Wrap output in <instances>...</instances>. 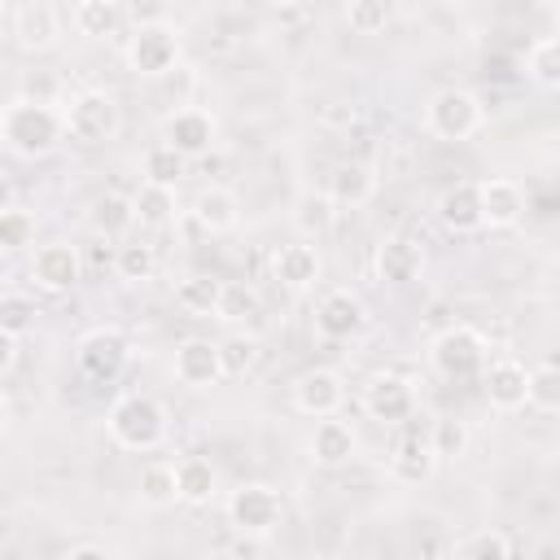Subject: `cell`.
I'll return each instance as SVG.
<instances>
[{
    "instance_id": "cell-1",
    "label": "cell",
    "mask_w": 560,
    "mask_h": 560,
    "mask_svg": "<svg viewBox=\"0 0 560 560\" xmlns=\"http://www.w3.org/2000/svg\"><path fill=\"white\" fill-rule=\"evenodd\" d=\"M66 136V114L57 105H44V101H31V96H18L13 105H4L0 114V140L22 153V158H44L61 144Z\"/></svg>"
},
{
    "instance_id": "cell-2",
    "label": "cell",
    "mask_w": 560,
    "mask_h": 560,
    "mask_svg": "<svg viewBox=\"0 0 560 560\" xmlns=\"http://www.w3.org/2000/svg\"><path fill=\"white\" fill-rule=\"evenodd\" d=\"M166 424H171L166 420V407L158 398H149V394H127L109 411V433L127 451H153V446H162Z\"/></svg>"
},
{
    "instance_id": "cell-3",
    "label": "cell",
    "mask_w": 560,
    "mask_h": 560,
    "mask_svg": "<svg viewBox=\"0 0 560 560\" xmlns=\"http://www.w3.org/2000/svg\"><path fill=\"white\" fill-rule=\"evenodd\" d=\"M429 131L438 140H468L481 131L486 122V105L477 101V92L468 88H442L433 101H429V114H424Z\"/></svg>"
},
{
    "instance_id": "cell-4",
    "label": "cell",
    "mask_w": 560,
    "mask_h": 560,
    "mask_svg": "<svg viewBox=\"0 0 560 560\" xmlns=\"http://www.w3.org/2000/svg\"><path fill=\"white\" fill-rule=\"evenodd\" d=\"M429 359H433V368H438L442 376H451V381L477 376V372L486 368V337H481L477 328H468V324H451L446 332L433 337Z\"/></svg>"
},
{
    "instance_id": "cell-5",
    "label": "cell",
    "mask_w": 560,
    "mask_h": 560,
    "mask_svg": "<svg viewBox=\"0 0 560 560\" xmlns=\"http://www.w3.org/2000/svg\"><path fill=\"white\" fill-rule=\"evenodd\" d=\"M280 516H284V503L262 481H249V486H241V490L228 494V521L245 538H267L280 525Z\"/></svg>"
},
{
    "instance_id": "cell-6",
    "label": "cell",
    "mask_w": 560,
    "mask_h": 560,
    "mask_svg": "<svg viewBox=\"0 0 560 560\" xmlns=\"http://www.w3.org/2000/svg\"><path fill=\"white\" fill-rule=\"evenodd\" d=\"M179 61V31L171 22H149L136 26L127 39V66L144 79H162L166 70H175Z\"/></svg>"
},
{
    "instance_id": "cell-7",
    "label": "cell",
    "mask_w": 560,
    "mask_h": 560,
    "mask_svg": "<svg viewBox=\"0 0 560 560\" xmlns=\"http://www.w3.org/2000/svg\"><path fill=\"white\" fill-rule=\"evenodd\" d=\"M118 127H122V109L109 92H96V88L79 92L66 109V131L83 144H105V140L118 136Z\"/></svg>"
},
{
    "instance_id": "cell-8",
    "label": "cell",
    "mask_w": 560,
    "mask_h": 560,
    "mask_svg": "<svg viewBox=\"0 0 560 560\" xmlns=\"http://www.w3.org/2000/svg\"><path fill=\"white\" fill-rule=\"evenodd\" d=\"M363 411H368L372 420H381V424H402V420H411V411H416V389H411V381L398 376V372H376V376L363 385Z\"/></svg>"
},
{
    "instance_id": "cell-9",
    "label": "cell",
    "mask_w": 560,
    "mask_h": 560,
    "mask_svg": "<svg viewBox=\"0 0 560 560\" xmlns=\"http://www.w3.org/2000/svg\"><path fill=\"white\" fill-rule=\"evenodd\" d=\"M127 359H131V346H127V337H122L118 328H96V332H88V337L79 341V368H83L92 381H114V376H122Z\"/></svg>"
},
{
    "instance_id": "cell-10",
    "label": "cell",
    "mask_w": 560,
    "mask_h": 560,
    "mask_svg": "<svg viewBox=\"0 0 560 560\" xmlns=\"http://www.w3.org/2000/svg\"><path fill=\"white\" fill-rule=\"evenodd\" d=\"M346 402V385L332 368H311L293 381V407L302 416H315V420H328L337 416V407Z\"/></svg>"
},
{
    "instance_id": "cell-11",
    "label": "cell",
    "mask_w": 560,
    "mask_h": 560,
    "mask_svg": "<svg viewBox=\"0 0 560 560\" xmlns=\"http://www.w3.org/2000/svg\"><path fill=\"white\" fill-rule=\"evenodd\" d=\"M162 144H171L179 158H201L214 144V118L206 109H197V105H184V109L166 114Z\"/></svg>"
},
{
    "instance_id": "cell-12",
    "label": "cell",
    "mask_w": 560,
    "mask_h": 560,
    "mask_svg": "<svg viewBox=\"0 0 560 560\" xmlns=\"http://www.w3.org/2000/svg\"><path fill=\"white\" fill-rule=\"evenodd\" d=\"M363 328V302L350 289H332L315 306V332L328 341H350Z\"/></svg>"
},
{
    "instance_id": "cell-13",
    "label": "cell",
    "mask_w": 560,
    "mask_h": 560,
    "mask_svg": "<svg viewBox=\"0 0 560 560\" xmlns=\"http://www.w3.org/2000/svg\"><path fill=\"white\" fill-rule=\"evenodd\" d=\"M219 376H223V368H219V341L188 337L175 350V381H184L188 389H210Z\"/></svg>"
},
{
    "instance_id": "cell-14",
    "label": "cell",
    "mask_w": 560,
    "mask_h": 560,
    "mask_svg": "<svg viewBox=\"0 0 560 560\" xmlns=\"http://www.w3.org/2000/svg\"><path fill=\"white\" fill-rule=\"evenodd\" d=\"M31 276H35L39 289H48V293H66V289L79 284V276H83V258H79L74 245H44V249L35 254V262H31Z\"/></svg>"
},
{
    "instance_id": "cell-15",
    "label": "cell",
    "mask_w": 560,
    "mask_h": 560,
    "mask_svg": "<svg viewBox=\"0 0 560 560\" xmlns=\"http://www.w3.org/2000/svg\"><path fill=\"white\" fill-rule=\"evenodd\" d=\"M433 468H438V455H433L429 438L416 433V429H407V433L394 442V451H389V472H394L402 486H420V481L433 477Z\"/></svg>"
},
{
    "instance_id": "cell-16",
    "label": "cell",
    "mask_w": 560,
    "mask_h": 560,
    "mask_svg": "<svg viewBox=\"0 0 560 560\" xmlns=\"http://www.w3.org/2000/svg\"><path fill=\"white\" fill-rule=\"evenodd\" d=\"M438 219H442L451 232H477V228H486V223H481V184L459 179V184L442 188V197H438Z\"/></svg>"
},
{
    "instance_id": "cell-17",
    "label": "cell",
    "mask_w": 560,
    "mask_h": 560,
    "mask_svg": "<svg viewBox=\"0 0 560 560\" xmlns=\"http://www.w3.org/2000/svg\"><path fill=\"white\" fill-rule=\"evenodd\" d=\"M372 192H376V171L368 162H341L328 179V201L337 210H359L372 201Z\"/></svg>"
},
{
    "instance_id": "cell-18",
    "label": "cell",
    "mask_w": 560,
    "mask_h": 560,
    "mask_svg": "<svg viewBox=\"0 0 560 560\" xmlns=\"http://www.w3.org/2000/svg\"><path fill=\"white\" fill-rule=\"evenodd\" d=\"M420 267H424V249H420L416 241H407V236H385V241L376 245V276H381L385 284H407V280L420 276Z\"/></svg>"
},
{
    "instance_id": "cell-19",
    "label": "cell",
    "mask_w": 560,
    "mask_h": 560,
    "mask_svg": "<svg viewBox=\"0 0 560 560\" xmlns=\"http://www.w3.org/2000/svg\"><path fill=\"white\" fill-rule=\"evenodd\" d=\"M271 276H276L284 289H311V284L319 280V249L306 245V241L280 245L276 258H271Z\"/></svg>"
},
{
    "instance_id": "cell-20",
    "label": "cell",
    "mask_w": 560,
    "mask_h": 560,
    "mask_svg": "<svg viewBox=\"0 0 560 560\" xmlns=\"http://www.w3.org/2000/svg\"><path fill=\"white\" fill-rule=\"evenodd\" d=\"M486 398L494 411H521L525 407V363L516 359H499L486 368Z\"/></svg>"
},
{
    "instance_id": "cell-21",
    "label": "cell",
    "mask_w": 560,
    "mask_h": 560,
    "mask_svg": "<svg viewBox=\"0 0 560 560\" xmlns=\"http://www.w3.org/2000/svg\"><path fill=\"white\" fill-rule=\"evenodd\" d=\"M13 35L22 48H48L57 35H61V18L52 4L44 0H26L18 13H13Z\"/></svg>"
},
{
    "instance_id": "cell-22",
    "label": "cell",
    "mask_w": 560,
    "mask_h": 560,
    "mask_svg": "<svg viewBox=\"0 0 560 560\" xmlns=\"http://www.w3.org/2000/svg\"><path fill=\"white\" fill-rule=\"evenodd\" d=\"M354 429L346 424V420H319L315 424V433H311V459L315 464H324V468H341V464H350V455H354Z\"/></svg>"
},
{
    "instance_id": "cell-23",
    "label": "cell",
    "mask_w": 560,
    "mask_h": 560,
    "mask_svg": "<svg viewBox=\"0 0 560 560\" xmlns=\"http://www.w3.org/2000/svg\"><path fill=\"white\" fill-rule=\"evenodd\" d=\"M525 214V192L512 179H486L481 184V223L512 228Z\"/></svg>"
},
{
    "instance_id": "cell-24",
    "label": "cell",
    "mask_w": 560,
    "mask_h": 560,
    "mask_svg": "<svg viewBox=\"0 0 560 560\" xmlns=\"http://www.w3.org/2000/svg\"><path fill=\"white\" fill-rule=\"evenodd\" d=\"M214 490H219V472H214L210 459L188 455V459L175 464V499H184V503H210Z\"/></svg>"
},
{
    "instance_id": "cell-25",
    "label": "cell",
    "mask_w": 560,
    "mask_h": 560,
    "mask_svg": "<svg viewBox=\"0 0 560 560\" xmlns=\"http://www.w3.org/2000/svg\"><path fill=\"white\" fill-rule=\"evenodd\" d=\"M192 219H197L206 232H228V228H236V197H232L228 188L210 184V188L197 192V201H192Z\"/></svg>"
},
{
    "instance_id": "cell-26",
    "label": "cell",
    "mask_w": 560,
    "mask_h": 560,
    "mask_svg": "<svg viewBox=\"0 0 560 560\" xmlns=\"http://www.w3.org/2000/svg\"><path fill=\"white\" fill-rule=\"evenodd\" d=\"M219 298H223V280H219V276H206V271L184 276V280L175 284V302H179L188 315H214V311H219Z\"/></svg>"
},
{
    "instance_id": "cell-27",
    "label": "cell",
    "mask_w": 560,
    "mask_h": 560,
    "mask_svg": "<svg viewBox=\"0 0 560 560\" xmlns=\"http://www.w3.org/2000/svg\"><path fill=\"white\" fill-rule=\"evenodd\" d=\"M74 26H79V35H92V39L114 35L122 26V4H114V0H79L74 4Z\"/></svg>"
},
{
    "instance_id": "cell-28",
    "label": "cell",
    "mask_w": 560,
    "mask_h": 560,
    "mask_svg": "<svg viewBox=\"0 0 560 560\" xmlns=\"http://www.w3.org/2000/svg\"><path fill=\"white\" fill-rule=\"evenodd\" d=\"M184 175H188V158H179L171 144H153V149L144 153V184L175 192Z\"/></svg>"
},
{
    "instance_id": "cell-29",
    "label": "cell",
    "mask_w": 560,
    "mask_h": 560,
    "mask_svg": "<svg viewBox=\"0 0 560 560\" xmlns=\"http://www.w3.org/2000/svg\"><path fill=\"white\" fill-rule=\"evenodd\" d=\"M525 402L538 407V411H556L560 407V372L551 359L525 368Z\"/></svg>"
},
{
    "instance_id": "cell-30",
    "label": "cell",
    "mask_w": 560,
    "mask_h": 560,
    "mask_svg": "<svg viewBox=\"0 0 560 560\" xmlns=\"http://www.w3.org/2000/svg\"><path fill=\"white\" fill-rule=\"evenodd\" d=\"M525 70L538 88H560V39L556 35L534 39L529 52H525Z\"/></svg>"
},
{
    "instance_id": "cell-31",
    "label": "cell",
    "mask_w": 560,
    "mask_h": 560,
    "mask_svg": "<svg viewBox=\"0 0 560 560\" xmlns=\"http://www.w3.org/2000/svg\"><path fill=\"white\" fill-rule=\"evenodd\" d=\"M214 315L228 319V324L258 319V315H262V298H258V289H249V284H241V280H223V298H219V311H214Z\"/></svg>"
},
{
    "instance_id": "cell-32",
    "label": "cell",
    "mask_w": 560,
    "mask_h": 560,
    "mask_svg": "<svg viewBox=\"0 0 560 560\" xmlns=\"http://www.w3.org/2000/svg\"><path fill=\"white\" fill-rule=\"evenodd\" d=\"M131 210H136V223H144V228H166V223L175 219V192L144 184V188L131 197Z\"/></svg>"
},
{
    "instance_id": "cell-33",
    "label": "cell",
    "mask_w": 560,
    "mask_h": 560,
    "mask_svg": "<svg viewBox=\"0 0 560 560\" xmlns=\"http://www.w3.org/2000/svg\"><path fill=\"white\" fill-rule=\"evenodd\" d=\"M136 223V210H131V197H118V192H105L96 206H92V228L96 236H122L127 228Z\"/></svg>"
},
{
    "instance_id": "cell-34",
    "label": "cell",
    "mask_w": 560,
    "mask_h": 560,
    "mask_svg": "<svg viewBox=\"0 0 560 560\" xmlns=\"http://www.w3.org/2000/svg\"><path fill=\"white\" fill-rule=\"evenodd\" d=\"M332 219H337V206L328 201V192H302V197H298L293 223H298L306 236H319V232H328V228H332Z\"/></svg>"
},
{
    "instance_id": "cell-35",
    "label": "cell",
    "mask_w": 560,
    "mask_h": 560,
    "mask_svg": "<svg viewBox=\"0 0 560 560\" xmlns=\"http://www.w3.org/2000/svg\"><path fill=\"white\" fill-rule=\"evenodd\" d=\"M153 267H158V254H153V245H144V241H127V245H118L114 249V271L122 276V280H149L153 276Z\"/></svg>"
},
{
    "instance_id": "cell-36",
    "label": "cell",
    "mask_w": 560,
    "mask_h": 560,
    "mask_svg": "<svg viewBox=\"0 0 560 560\" xmlns=\"http://www.w3.org/2000/svg\"><path fill=\"white\" fill-rule=\"evenodd\" d=\"M254 363H258V337L232 332V337L219 341V368H223V376H241V372H249Z\"/></svg>"
},
{
    "instance_id": "cell-37",
    "label": "cell",
    "mask_w": 560,
    "mask_h": 560,
    "mask_svg": "<svg viewBox=\"0 0 560 560\" xmlns=\"http://www.w3.org/2000/svg\"><path fill=\"white\" fill-rule=\"evenodd\" d=\"M140 499L149 508H171L175 503V464H149L140 472Z\"/></svg>"
},
{
    "instance_id": "cell-38",
    "label": "cell",
    "mask_w": 560,
    "mask_h": 560,
    "mask_svg": "<svg viewBox=\"0 0 560 560\" xmlns=\"http://www.w3.org/2000/svg\"><path fill=\"white\" fill-rule=\"evenodd\" d=\"M341 18L350 22V31H359V35H376V31H385V22L394 18V9H389L385 0H354V4L341 9Z\"/></svg>"
},
{
    "instance_id": "cell-39",
    "label": "cell",
    "mask_w": 560,
    "mask_h": 560,
    "mask_svg": "<svg viewBox=\"0 0 560 560\" xmlns=\"http://www.w3.org/2000/svg\"><path fill=\"white\" fill-rule=\"evenodd\" d=\"M429 446L438 459H455L468 451V424L464 420H438L433 433H429Z\"/></svg>"
},
{
    "instance_id": "cell-40",
    "label": "cell",
    "mask_w": 560,
    "mask_h": 560,
    "mask_svg": "<svg viewBox=\"0 0 560 560\" xmlns=\"http://www.w3.org/2000/svg\"><path fill=\"white\" fill-rule=\"evenodd\" d=\"M31 324H35L31 298H22V293H0V328L13 332V337H22Z\"/></svg>"
},
{
    "instance_id": "cell-41",
    "label": "cell",
    "mask_w": 560,
    "mask_h": 560,
    "mask_svg": "<svg viewBox=\"0 0 560 560\" xmlns=\"http://www.w3.org/2000/svg\"><path fill=\"white\" fill-rule=\"evenodd\" d=\"M31 236H35V219H31L26 210H4V214H0V249H4V254L31 245Z\"/></svg>"
},
{
    "instance_id": "cell-42",
    "label": "cell",
    "mask_w": 560,
    "mask_h": 560,
    "mask_svg": "<svg viewBox=\"0 0 560 560\" xmlns=\"http://www.w3.org/2000/svg\"><path fill=\"white\" fill-rule=\"evenodd\" d=\"M464 560H508V538L499 529H481V534L468 538Z\"/></svg>"
},
{
    "instance_id": "cell-43",
    "label": "cell",
    "mask_w": 560,
    "mask_h": 560,
    "mask_svg": "<svg viewBox=\"0 0 560 560\" xmlns=\"http://www.w3.org/2000/svg\"><path fill=\"white\" fill-rule=\"evenodd\" d=\"M131 18H136V26H149V22H166V9L162 4H131Z\"/></svg>"
},
{
    "instance_id": "cell-44",
    "label": "cell",
    "mask_w": 560,
    "mask_h": 560,
    "mask_svg": "<svg viewBox=\"0 0 560 560\" xmlns=\"http://www.w3.org/2000/svg\"><path fill=\"white\" fill-rule=\"evenodd\" d=\"M13 359H18V337L0 328V376H4L9 368H13Z\"/></svg>"
},
{
    "instance_id": "cell-45",
    "label": "cell",
    "mask_w": 560,
    "mask_h": 560,
    "mask_svg": "<svg viewBox=\"0 0 560 560\" xmlns=\"http://www.w3.org/2000/svg\"><path fill=\"white\" fill-rule=\"evenodd\" d=\"M66 560H114V556L105 547H96V542H79V547H70Z\"/></svg>"
},
{
    "instance_id": "cell-46",
    "label": "cell",
    "mask_w": 560,
    "mask_h": 560,
    "mask_svg": "<svg viewBox=\"0 0 560 560\" xmlns=\"http://www.w3.org/2000/svg\"><path fill=\"white\" fill-rule=\"evenodd\" d=\"M9 542H13V516L0 512V551H9Z\"/></svg>"
},
{
    "instance_id": "cell-47",
    "label": "cell",
    "mask_w": 560,
    "mask_h": 560,
    "mask_svg": "<svg viewBox=\"0 0 560 560\" xmlns=\"http://www.w3.org/2000/svg\"><path fill=\"white\" fill-rule=\"evenodd\" d=\"M4 210H13V184H9V175L0 171V214Z\"/></svg>"
},
{
    "instance_id": "cell-48",
    "label": "cell",
    "mask_w": 560,
    "mask_h": 560,
    "mask_svg": "<svg viewBox=\"0 0 560 560\" xmlns=\"http://www.w3.org/2000/svg\"><path fill=\"white\" fill-rule=\"evenodd\" d=\"M4 280H9V254L0 249V289H4Z\"/></svg>"
},
{
    "instance_id": "cell-49",
    "label": "cell",
    "mask_w": 560,
    "mask_h": 560,
    "mask_svg": "<svg viewBox=\"0 0 560 560\" xmlns=\"http://www.w3.org/2000/svg\"><path fill=\"white\" fill-rule=\"evenodd\" d=\"M4 420H9V398L0 394V429H4Z\"/></svg>"
},
{
    "instance_id": "cell-50",
    "label": "cell",
    "mask_w": 560,
    "mask_h": 560,
    "mask_svg": "<svg viewBox=\"0 0 560 560\" xmlns=\"http://www.w3.org/2000/svg\"><path fill=\"white\" fill-rule=\"evenodd\" d=\"M0 35H4V9H0Z\"/></svg>"
}]
</instances>
